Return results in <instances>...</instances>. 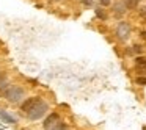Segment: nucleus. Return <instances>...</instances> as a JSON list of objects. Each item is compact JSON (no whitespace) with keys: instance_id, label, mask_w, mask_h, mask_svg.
Returning a JSON list of instances; mask_svg holds the SVG:
<instances>
[{"instance_id":"obj_1","label":"nucleus","mask_w":146,"mask_h":130,"mask_svg":"<svg viewBox=\"0 0 146 130\" xmlns=\"http://www.w3.org/2000/svg\"><path fill=\"white\" fill-rule=\"evenodd\" d=\"M5 97H7L10 102H13V104L14 102H19L21 99L24 97V89L19 88V86L11 85V86H8L7 92H5Z\"/></svg>"},{"instance_id":"obj_2","label":"nucleus","mask_w":146,"mask_h":130,"mask_svg":"<svg viewBox=\"0 0 146 130\" xmlns=\"http://www.w3.org/2000/svg\"><path fill=\"white\" fill-rule=\"evenodd\" d=\"M46 111H47V104L41 100L35 108H33V110H30L29 113H27V116H29L30 119L35 121V119H39V117H42V114H44Z\"/></svg>"},{"instance_id":"obj_3","label":"nucleus","mask_w":146,"mask_h":130,"mask_svg":"<svg viewBox=\"0 0 146 130\" xmlns=\"http://www.w3.org/2000/svg\"><path fill=\"white\" fill-rule=\"evenodd\" d=\"M130 35V25L127 22H119L116 27V36L121 39V41H126Z\"/></svg>"},{"instance_id":"obj_4","label":"nucleus","mask_w":146,"mask_h":130,"mask_svg":"<svg viewBox=\"0 0 146 130\" xmlns=\"http://www.w3.org/2000/svg\"><path fill=\"white\" fill-rule=\"evenodd\" d=\"M39 102H41V99H39V97H29L22 104V111H24V113H29V111L33 110V108H35Z\"/></svg>"},{"instance_id":"obj_5","label":"nucleus","mask_w":146,"mask_h":130,"mask_svg":"<svg viewBox=\"0 0 146 130\" xmlns=\"http://www.w3.org/2000/svg\"><path fill=\"white\" fill-rule=\"evenodd\" d=\"M57 124H60V116H58L57 113H52L50 116L44 121V129L46 130H50L52 127H55Z\"/></svg>"},{"instance_id":"obj_6","label":"nucleus","mask_w":146,"mask_h":130,"mask_svg":"<svg viewBox=\"0 0 146 130\" xmlns=\"http://www.w3.org/2000/svg\"><path fill=\"white\" fill-rule=\"evenodd\" d=\"M0 117H2L5 122H8V124H14V122H16V119H14L13 116H10L5 110H0Z\"/></svg>"},{"instance_id":"obj_7","label":"nucleus","mask_w":146,"mask_h":130,"mask_svg":"<svg viewBox=\"0 0 146 130\" xmlns=\"http://www.w3.org/2000/svg\"><path fill=\"white\" fill-rule=\"evenodd\" d=\"M127 10V7H126V3H116L115 5V14H118V16H121V14L124 13V11Z\"/></svg>"},{"instance_id":"obj_8","label":"nucleus","mask_w":146,"mask_h":130,"mask_svg":"<svg viewBox=\"0 0 146 130\" xmlns=\"http://www.w3.org/2000/svg\"><path fill=\"white\" fill-rule=\"evenodd\" d=\"M124 3H126L127 10H135V8L138 7V0H126Z\"/></svg>"},{"instance_id":"obj_9","label":"nucleus","mask_w":146,"mask_h":130,"mask_svg":"<svg viewBox=\"0 0 146 130\" xmlns=\"http://www.w3.org/2000/svg\"><path fill=\"white\" fill-rule=\"evenodd\" d=\"M135 63H137V66H146V58L145 57H137Z\"/></svg>"},{"instance_id":"obj_10","label":"nucleus","mask_w":146,"mask_h":130,"mask_svg":"<svg viewBox=\"0 0 146 130\" xmlns=\"http://www.w3.org/2000/svg\"><path fill=\"white\" fill-rule=\"evenodd\" d=\"M96 16H98V17H101V19H105V17H107V14H105V11H104V10L98 8V10H96Z\"/></svg>"},{"instance_id":"obj_11","label":"nucleus","mask_w":146,"mask_h":130,"mask_svg":"<svg viewBox=\"0 0 146 130\" xmlns=\"http://www.w3.org/2000/svg\"><path fill=\"white\" fill-rule=\"evenodd\" d=\"M50 130H66V127L63 125V124H57L55 127H52Z\"/></svg>"},{"instance_id":"obj_12","label":"nucleus","mask_w":146,"mask_h":130,"mask_svg":"<svg viewBox=\"0 0 146 130\" xmlns=\"http://www.w3.org/2000/svg\"><path fill=\"white\" fill-rule=\"evenodd\" d=\"M137 83H138V85H146V77H138V79H137Z\"/></svg>"},{"instance_id":"obj_13","label":"nucleus","mask_w":146,"mask_h":130,"mask_svg":"<svg viewBox=\"0 0 146 130\" xmlns=\"http://www.w3.org/2000/svg\"><path fill=\"white\" fill-rule=\"evenodd\" d=\"M99 2H101L102 7H108L110 5V0H99Z\"/></svg>"},{"instance_id":"obj_14","label":"nucleus","mask_w":146,"mask_h":130,"mask_svg":"<svg viewBox=\"0 0 146 130\" xmlns=\"http://www.w3.org/2000/svg\"><path fill=\"white\" fill-rule=\"evenodd\" d=\"M82 3L86 5V7H91V5H93V0H82Z\"/></svg>"},{"instance_id":"obj_15","label":"nucleus","mask_w":146,"mask_h":130,"mask_svg":"<svg viewBox=\"0 0 146 130\" xmlns=\"http://www.w3.org/2000/svg\"><path fill=\"white\" fill-rule=\"evenodd\" d=\"M140 14H141L143 17H146V5H145V7H141V10H140Z\"/></svg>"},{"instance_id":"obj_16","label":"nucleus","mask_w":146,"mask_h":130,"mask_svg":"<svg viewBox=\"0 0 146 130\" xmlns=\"http://www.w3.org/2000/svg\"><path fill=\"white\" fill-rule=\"evenodd\" d=\"M133 50H135V52H141V46H133Z\"/></svg>"},{"instance_id":"obj_17","label":"nucleus","mask_w":146,"mask_h":130,"mask_svg":"<svg viewBox=\"0 0 146 130\" xmlns=\"http://www.w3.org/2000/svg\"><path fill=\"white\" fill-rule=\"evenodd\" d=\"M3 82H5V75H3V74H0V85H2Z\"/></svg>"},{"instance_id":"obj_18","label":"nucleus","mask_w":146,"mask_h":130,"mask_svg":"<svg viewBox=\"0 0 146 130\" xmlns=\"http://www.w3.org/2000/svg\"><path fill=\"white\" fill-rule=\"evenodd\" d=\"M141 36H143V38L146 39V32H141Z\"/></svg>"}]
</instances>
